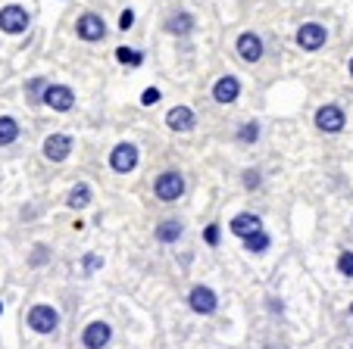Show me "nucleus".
Returning a JSON list of instances; mask_svg holds the SVG:
<instances>
[{
  "label": "nucleus",
  "mask_w": 353,
  "mask_h": 349,
  "mask_svg": "<svg viewBox=\"0 0 353 349\" xmlns=\"http://www.w3.org/2000/svg\"><path fill=\"white\" fill-rule=\"evenodd\" d=\"M75 150V138L66 131H54V134H47L44 144H41V156L47 159V162H54V165H63L69 156H72Z\"/></svg>",
  "instance_id": "6e6552de"
},
{
  "label": "nucleus",
  "mask_w": 353,
  "mask_h": 349,
  "mask_svg": "<svg viewBox=\"0 0 353 349\" xmlns=\"http://www.w3.org/2000/svg\"><path fill=\"white\" fill-rule=\"evenodd\" d=\"M241 91H244V85H241L238 75L225 72V75H219V78L213 81L210 97H213V103H219V106H232V103H238L241 100Z\"/></svg>",
  "instance_id": "9b49d317"
},
{
  "label": "nucleus",
  "mask_w": 353,
  "mask_h": 349,
  "mask_svg": "<svg viewBox=\"0 0 353 349\" xmlns=\"http://www.w3.org/2000/svg\"><path fill=\"white\" fill-rule=\"evenodd\" d=\"M181 237H185V218L166 215V218H160V222L154 224V240L157 244L172 246V244H179Z\"/></svg>",
  "instance_id": "2eb2a0df"
},
{
  "label": "nucleus",
  "mask_w": 353,
  "mask_h": 349,
  "mask_svg": "<svg viewBox=\"0 0 353 349\" xmlns=\"http://www.w3.org/2000/svg\"><path fill=\"white\" fill-rule=\"evenodd\" d=\"M294 41H297V47H300L303 53H319L322 47L328 44V28L322 25V22L310 19V22H303V25L297 28Z\"/></svg>",
  "instance_id": "9d476101"
},
{
  "label": "nucleus",
  "mask_w": 353,
  "mask_h": 349,
  "mask_svg": "<svg viewBox=\"0 0 353 349\" xmlns=\"http://www.w3.org/2000/svg\"><path fill=\"white\" fill-rule=\"evenodd\" d=\"M28 25H32V13H28L22 3H7V7H0V32L3 34L19 38V34L28 32Z\"/></svg>",
  "instance_id": "1a4fd4ad"
},
{
  "label": "nucleus",
  "mask_w": 353,
  "mask_h": 349,
  "mask_svg": "<svg viewBox=\"0 0 353 349\" xmlns=\"http://www.w3.org/2000/svg\"><path fill=\"white\" fill-rule=\"evenodd\" d=\"M263 349H279V346H275V343H266V346H263Z\"/></svg>",
  "instance_id": "473e14b6"
},
{
  "label": "nucleus",
  "mask_w": 353,
  "mask_h": 349,
  "mask_svg": "<svg viewBox=\"0 0 353 349\" xmlns=\"http://www.w3.org/2000/svg\"><path fill=\"white\" fill-rule=\"evenodd\" d=\"M263 228V218L256 215V212H250V209H244V212H238V215H232V222H228V231H232L238 240H244V237H250L254 231H260Z\"/></svg>",
  "instance_id": "f3484780"
},
{
  "label": "nucleus",
  "mask_w": 353,
  "mask_h": 349,
  "mask_svg": "<svg viewBox=\"0 0 353 349\" xmlns=\"http://www.w3.org/2000/svg\"><path fill=\"white\" fill-rule=\"evenodd\" d=\"M338 271L344 277H353V250H341L338 256Z\"/></svg>",
  "instance_id": "bb28decb"
},
{
  "label": "nucleus",
  "mask_w": 353,
  "mask_h": 349,
  "mask_svg": "<svg viewBox=\"0 0 353 349\" xmlns=\"http://www.w3.org/2000/svg\"><path fill=\"white\" fill-rule=\"evenodd\" d=\"M100 265H103V259H97L94 253H88L85 256V271H94V268H100Z\"/></svg>",
  "instance_id": "c756f323"
},
{
  "label": "nucleus",
  "mask_w": 353,
  "mask_h": 349,
  "mask_svg": "<svg viewBox=\"0 0 353 349\" xmlns=\"http://www.w3.org/2000/svg\"><path fill=\"white\" fill-rule=\"evenodd\" d=\"M203 240H207V246H219L222 244V224L219 222H210L207 228H203Z\"/></svg>",
  "instance_id": "a878e982"
},
{
  "label": "nucleus",
  "mask_w": 353,
  "mask_h": 349,
  "mask_svg": "<svg viewBox=\"0 0 353 349\" xmlns=\"http://www.w3.org/2000/svg\"><path fill=\"white\" fill-rule=\"evenodd\" d=\"M54 259V250L47 244H34L32 250H28V268H44L47 262Z\"/></svg>",
  "instance_id": "5701e85b"
},
{
  "label": "nucleus",
  "mask_w": 353,
  "mask_h": 349,
  "mask_svg": "<svg viewBox=\"0 0 353 349\" xmlns=\"http://www.w3.org/2000/svg\"><path fill=\"white\" fill-rule=\"evenodd\" d=\"M188 309L203 318L216 315V312H219V293H216L210 284H194V287L188 290Z\"/></svg>",
  "instance_id": "0eeeda50"
},
{
  "label": "nucleus",
  "mask_w": 353,
  "mask_h": 349,
  "mask_svg": "<svg viewBox=\"0 0 353 349\" xmlns=\"http://www.w3.org/2000/svg\"><path fill=\"white\" fill-rule=\"evenodd\" d=\"M185 193H188V178L181 169H163L154 178V197L160 200V203L172 206V203H179Z\"/></svg>",
  "instance_id": "f257e3e1"
},
{
  "label": "nucleus",
  "mask_w": 353,
  "mask_h": 349,
  "mask_svg": "<svg viewBox=\"0 0 353 349\" xmlns=\"http://www.w3.org/2000/svg\"><path fill=\"white\" fill-rule=\"evenodd\" d=\"M75 38L85 41V44H103L110 38V22L97 13V10H85V13L75 16L72 22Z\"/></svg>",
  "instance_id": "f03ea898"
},
{
  "label": "nucleus",
  "mask_w": 353,
  "mask_h": 349,
  "mask_svg": "<svg viewBox=\"0 0 353 349\" xmlns=\"http://www.w3.org/2000/svg\"><path fill=\"white\" fill-rule=\"evenodd\" d=\"M22 138V125L16 116H0V147H13Z\"/></svg>",
  "instance_id": "6ab92c4d"
},
{
  "label": "nucleus",
  "mask_w": 353,
  "mask_h": 349,
  "mask_svg": "<svg viewBox=\"0 0 353 349\" xmlns=\"http://www.w3.org/2000/svg\"><path fill=\"white\" fill-rule=\"evenodd\" d=\"M166 128L169 131H175V134H191L194 128H197V112H194L191 106H185V103L172 106V109L166 112Z\"/></svg>",
  "instance_id": "dca6fc26"
},
{
  "label": "nucleus",
  "mask_w": 353,
  "mask_h": 349,
  "mask_svg": "<svg viewBox=\"0 0 353 349\" xmlns=\"http://www.w3.org/2000/svg\"><path fill=\"white\" fill-rule=\"evenodd\" d=\"M113 343V324L103 321V318H94L85 324L81 330V346L85 349H107Z\"/></svg>",
  "instance_id": "f8f14e48"
},
{
  "label": "nucleus",
  "mask_w": 353,
  "mask_h": 349,
  "mask_svg": "<svg viewBox=\"0 0 353 349\" xmlns=\"http://www.w3.org/2000/svg\"><path fill=\"white\" fill-rule=\"evenodd\" d=\"M241 244H244V250H247V253H254V256H263V253H266L269 246H272V237H269V231H266V228H260V231H254L250 237L241 240Z\"/></svg>",
  "instance_id": "4be33fe9"
},
{
  "label": "nucleus",
  "mask_w": 353,
  "mask_h": 349,
  "mask_svg": "<svg viewBox=\"0 0 353 349\" xmlns=\"http://www.w3.org/2000/svg\"><path fill=\"white\" fill-rule=\"evenodd\" d=\"M347 72H350V78H353V56H350V63H347Z\"/></svg>",
  "instance_id": "2f4dec72"
},
{
  "label": "nucleus",
  "mask_w": 353,
  "mask_h": 349,
  "mask_svg": "<svg viewBox=\"0 0 353 349\" xmlns=\"http://www.w3.org/2000/svg\"><path fill=\"white\" fill-rule=\"evenodd\" d=\"M163 32L172 34V38H191L197 32V16L191 10H172V13L163 19Z\"/></svg>",
  "instance_id": "4468645a"
},
{
  "label": "nucleus",
  "mask_w": 353,
  "mask_h": 349,
  "mask_svg": "<svg viewBox=\"0 0 353 349\" xmlns=\"http://www.w3.org/2000/svg\"><path fill=\"white\" fill-rule=\"evenodd\" d=\"M116 63H122V66H132L138 69L141 63H144V53L134 50V47H116Z\"/></svg>",
  "instance_id": "b1692460"
},
{
  "label": "nucleus",
  "mask_w": 353,
  "mask_h": 349,
  "mask_svg": "<svg viewBox=\"0 0 353 349\" xmlns=\"http://www.w3.org/2000/svg\"><path fill=\"white\" fill-rule=\"evenodd\" d=\"M26 324H28V330H34V334L50 337V334H57V330H60V312H57L54 306L38 303V306H32V309H28Z\"/></svg>",
  "instance_id": "39448f33"
},
{
  "label": "nucleus",
  "mask_w": 353,
  "mask_h": 349,
  "mask_svg": "<svg viewBox=\"0 0 353 349\" xmlns=\"http://www.w3.org/2000/svg\"><path fill=\"white\" fill-rule=\"evenodd\" d=\"M75 91L69 85H60V81H50L44 91V106L54 112H72L75 109Z\"/></svg>",
  "instance_id": "ddd939ff"
},
{
  "label": "nucleus",
  "mask_w": 353,
  "mask_h": 349,
  "mask_svg": "<svg viewBox=\"0 0 353 349\" xmlns=\"http://www.w3.org/2000/svg\"><path fill=\"white\" fill-rule=\"evenodd\" d=\"M107 162H110V169H113L116 175H132V171L138 169V162H141L138 144H134V140H119V144L110 150Z\"/></svg>",
  "instance_id": "423d86ee"
},
{
  "label": "nucleus",
  "mask_w": 353,
  "mask_h": 349,
  "mask_svg": "<svg viewBox=\"0 0 353 349\" xmlns=\"http://www.w3.org/2000/svg\"><path fill=\"white\" fill-rule=\"evenodd\" d=\"M234 53H238V60L247 63V66H260L263 56H266V41H263L260 32L254 28H247L234 38Z\"/></svg>",
  "instance_id": "7ed1b4c3"
},
{
  "label": "nucleus",
  "mask_w": 353,
  "mask_h": 349,
  "mask_svg": "<svg viewBox=\"0 0 353 349\" xmlns=\"http://www.w3.org/2000/svg\"><path fill=\"white\" fill-rule=\"evenodd\" d=\"M132 25H134V10H122V16H119V28H122V32H128Z\"/></svg>",
  "instance_id": "c85d7f7f"
},
{
  "label": "nucleus",
  "mask_w": 353,
  "mask_h": 349,
  "mask_svg": "<svg viewBox=\"0 0 353 349\" xmlns=\"http://www.w3.org/2000/svg\"><path fill=\"white\" fill-rule=\"evenodd\" d=\"M350 349H353V346H350Z\"/></svg>",
  "instance_id": "f704fd0d"
},
{
  "label": "nucleus",
  "mask_w": 353,
  "mask_h": 349,
  "mask_svg": "<svg viewBox=\"0 0 353 349\" xmlns=\"http://www.w3.org/2000/svg\"><path fill=\"white\" fill-rule=\"evenodd\" d=\"M66 209H72V212H81V209H88V206L94 203V187L88 184V181H79V184H72L66 191Z\"/></svg>",
  "instance_id": "a211bd4d"
},
{
  "label": "nucleus",
  "mask_w": 353,
  "mask_h": 349,
  "mask_svg": "<svg viewBox=\"0 0 353 349\" xmlns=\"http://www.w3.org/2000/svg\"><path fill=\"white\" fill-rule=\"evenodd\" d=\"M160 100H163L160 87H144V91H141V106H157Z\"/></svg>",
  "instance_id": "cd10ccee"
},
{
  "label": "nucleus",
  "mask_w": 353,
  "mask_h": 349,
  "mask_svg": "<svg viewBox=\"0 0 353 349\" xmlns=\"http://www.w3.org/2000/svg\"><path fill=\"white\" fill-rule=\"evenodd\" d=\"M350 315H353V306H350Z\"/></svg>",
  "instance_id": "72a5a7b5"
},
{
  "label": "nucleus",
  "mask_w": 353,
  "mask_h": 349,
  "mask_svg": "<svg viewBox=\"0 0 353 349\" xmlns=\"http://www.w3.org/2000/svg\"><path fill=\"white\" fill-rule=\"evenodd\" d=\"M241 184H244V191H260L263 187V171L260 169H244L241 171Z\"/></svg>",
  "instance_id": "393cba45"
},
{
  "label": "nucleus",
  "mask_w": 353,
  "mask_h": 349,
  "mask_svg": "<svg viewBox=\"0 0 353 349\" xmlns=\"http://www.w3.org/2000/svg\"><path fill=\"white\" fill-rule=\"evenodd\" d=\"M269 312H279V315H281V312H285V303H281V299L279 297H269Z\"/></svg>",
  "instance_id": "7c9ffc66"
},
{
  "label": "nucleus",
  "mask_w": 353,
  "mask_h": 349,
  "mask_svg": "<svg viewBox=\"0 0 353 349\" xmlns=\"http://www.w3.org/2000/svg\"><path fill=\"white\" fill-rule=\"evenodd\" d=\"M260 138H263V125H260L256 119L241 122L238 131H234V140H238V144H244V147H254Z\"/></svg>",
  "instance_id": "aec40b11"
},
{
  "label": "nucleus",
  "mask_w": 353,
  "mask_h": 349,
  "mask_svg": "<svg viewBox=\"0 0 353 349\" xmlns=\"http://www.w3.org/2000/svg\"><path fill=\"white\" fill-rule=\"evenodd\" d=\"M47 85L50 81L44 78V75H34V78H28L26 81V100H28V106H44V91H47Z\"/></svg>",
  "instance_id": "412c9836"
},
{
  "label": "nucleus",
  "mask_w": 353,
  "mask_h": 349,
  "mask_svg": "<svg viewBox=\"0 0 353 349\" xmlns=\"http://www.w3.org/2000/svg\"><path fill=\"white\" fill-rule=\"evenodd\" d=\"M313 125L319 134H341L347 128V112L341 103H322L313 112Z\"/></svg>",
  "instance_id": "20e7f679"
}]
</instances>
